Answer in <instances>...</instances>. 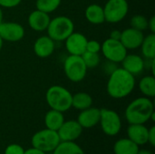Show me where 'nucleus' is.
I'll use <instances>...</instances> for the list:
<instances>
[{
  "instance_id": "393cba45",
  "label": "nucleus",
  "mask_w": 155,
  "mask_h": 154,
  "mask_svg": "<svg viewBox=\"0 0 155 154\" xmlns=\"http://www.w3.org/2000/svg\"><path fill=\"white\" fill-rule=\"evenodd\" d=\"M53 154H84L83 149L74 142H60Z\"/></svg>"
},
{
  "instance_id": "423d86ee",
  "label": "nucleus",
  "mask_w": 155,
  "mask_h": 154,
  "mask_svg": "<svg viewBox=\"0 0 155 154\" xmlns=\"http://www.w3.org/2000/svg\"><path fill=\"white\" fill-rule=\"evenodd\" d=\"M60 139L56 131L44 129L35 133L31 140L32 146L45 153L52 152L60 143Z\"/></svg>"
},
{
  "instance_id": "a878e982",
  "label": "nucleus",
  "mask_w": 155,
  "mask_h": 154,
  "mask_svg": "<svg viewBox=\"0 0 155 154\" xmlns=\"http://www.w3.org/2000/svg\"><path fill=\"white\" fill-rule=\"evenodd\" d=\"M62 0H36L35 7L37 10L50 14L54 12L61 5Z\"/></svg>"
},
{
  "instance_id": "b1692460",
  "label": "nucleus",
  "mask_w": 155,
  "mask_h": 154,
  "mask_svg": "<svg viewBox=\"0 0 155 154\" xmlns=\"http://www.w3.org/2000/svg\"><path fill=\"white\" fill-rule=\"evenodd\" d=\"M140 92L148 98H153L155 95V78L154 75L143 76L139 82Z\"/></svg>"
},
{
  "instance_id": "0eeeda50",
  "label": "nucleus",
  "mask_w": 155,
  "mask_h": 154,
  "mask_svg": "<svg viewBox=\"0 0 155 154\" xmlns=\"http://www.w3.org/2000/svg\"><path fill=\"white\" fill-rule=\"evenodd\" d=\"M129 12L127 0H108L104 6L105 22L116 24L123 21Z\"/></svg>"
},
{
  "instance_id": "4c0bfd02",
  "label": "nucleus",
  "mask_w": 155,
  "mask_h": 154,
  "mask_svg": "<svg viewBox=\"0 0 155 154\" xmlns=\"http://www.w3.org/2000/svg\"><path fill=\"white\" fill-rule=\"evenodd\" d=\"M3 19H4V12L2 7H0V25L3 23Z\"/></svg>"
},
{
  "instance_id": "ddd939ff",
  "label": "nucleus",
  "mask_w": 155,
  "mask_h": 154,
  "mask_svg": "<svg viewBox=\"0 0 155 154\" xmlns=\"http://www.w3.org/2000/svg\"><path fill=\"white\" fill-rule=\"evenodd\" d=\"M143 38V32L129 27L122 31L120 41L127 50H134L141 46Z\"/></svg>"
},
{
  "instance_id": "f8f14e48",
  "label": "nucleus",
  "mask_w": 155,
  "mask_h": 154,
  "mask_svg": "<svg viewBox=\"0 0 155 154\" xmlns=\"http://www.w3.org/2000/svg\"><path fill=\"white\" fill-rule=\"evenodd\" d=\"M83 133V128L77 121H64L57 131L61 142H74L77 140Z\"/></svg>"
},
{
  "instance_id": "a211bd4d",
  "label": "nucleus",
  "mask_w": 155,
  "mask_h": 154,
  "mask_svg": "<svg viewBox=\"0 0 155 154\" xmlns=\"http://www.w3.org/2000/svg\"><path fill=\"white\" fill-rule=\"evenodd\" d=\"M148 130L144 124H130L127 129L128 139L138 146L144 145L148 143Z\"/></svg>"
},
{
  "instance_id": "72a5a7b5",
  "label": "nucleus",
  "mask_w": 155,
  "mask_h": 154,
  "mask_svg": "<svg viewBox=\"0 0 155 154\" xmlns=\"http://www.w3.org/2000/svg\"><path fill=\"white\" fill-rule=\"evenodd\" d=\"M148 29L151 31V33L155 34V16H152L150 19H148Z\"/></svg>"
},
{
  "instance_id": "5701e85b",
  "label": "nucleus",
  "mask_w": 155,
  "mask_h": 154,
  "mask_svg": "<svg viewBox=\"0 0 155 154\" xmlns=\"http://www.w3.org/2000/svg\"><path fill=\"white\" fill-rule=\"evenodd\" d=\"M142 54L144 59H154L155 58V34H149L144 36L141 44Z\"/></svg>"
},
{
  "instance_id": "2eb2a0df",
  "label": "nucleus",
  "mask_w": 155,
  "mask_h": 154,
  "mask_svg": "<svg viewBox=\"0 0 155 154\" xmlns=\"http://www.w3.org/2000/svg\"><path fill=\"white\" fill-rule=\"evenodd\" d=\"M51 18L49 14L40 10H34L30 13L27 18V23L30 28L35 32H43L47 29Z\"/></svg>"
},
{
  "instance_id": "6ab92c4d",
  "label": "nucleus",
  "mask_w": 155,
  "mask_h": 154,
  "mask_svg": "<svg viewBox=\"0 0 155 154\" xmlns=\"http://www.w3.org/2000/svg\"><path fill=\"white\" fill-rule=\"evenodd\" d=\"M86 20L92 25H102L105 22L104 7L97 4L89 5L84 11Z\"/></svg>"
},
{
  "instance_id": "dca6fc26",
  "label": "nucleus",
  "mask_w": 155,
  "mask_h": 154,
  "mask_svg": "<svg viewBox=\"0 0 155 154\" xmlns=\"http://www.w3.org/2000/svg\"><path fill=\"white\" fill-rule=\"evenodd\" d=\"M54 41L48 35L39 36L34 44V52L40 58H46L53 54L55 49Z\"/></svg>"
},
{
  "instance_id": "f704fd0d",
  "label": "nucleus",
  "mask_w": 155,
  "mask_h": 154,
  "mask_svg": "<svg viewBox=\"0 0 155 154\" xmlns=\"http://www.w3.org/2000/svg\"><path fill=\"white\" fill-rule=\"evenodd\" d=\"M121 34H122V32L119 31V30H113V31L110 33L109 38H112V39H114V40H120V38H121Z\"/></svg>"
},
{
  "instance_id": "58836bf2",
  "label": "nucleus",
  "mask_w": 155,
  "mask_h": 154,
  "mask_svg": "<svg viewBox=\"0 0 155 154\" xmlns=\"http://www.w3.org/2000/svg\"><path fill=\"white\" fill-rule=\"evenodd\" d=\"M3 40H2V38L0 37V52H1V50H2V48H3Z\"/></svg>"
},
{
  "instance_id": "bb28decb",
  "label": "nucleus",
  "mask_w": 155,
  "mask_h": 154,
  "mask_svg": "<svg viewBox=\"0 0 155 154\" xmlns=\"http://www.w3.org/2000/svg\"><path fill=\"white\" fill-rule=\"evenodd\" d=\"M81 56L87 69H94L100 64L101 57L99 55V53H92V52L85 51Z\"/></svg>"
},
{
  "instance_id": "1a4fd4ad",
  "label": "nucleus",
  "mask_w": 155,
  "mask_h": 154,
  "mask_svg": "<svg viewBox=\"0 0 155 154\" xmlns=\"http://www.w3.org/2000/svg\"><path fill=\"white\" fill-rule=\"evenodd\" d=\"M127 49L120 40L107 38L101 44V52L107 61L118 64L121 63L127 54Z\"/></svg>"
},
{
  "instance_id": "c9c22d12",
  "label": "nucleus",
  "mask_w": 155,
  "mask_h": 154,
  "mask_svg": "<svg viewBox=\"0 0 155 154\" xmlns=\"http://www.w3.org/2000/svg\"><path fill=\"white\" fill-rule=\"evenodd\" d=\"M24 154H46L45 152H42V151H40V150H37V149H35V148H30V149H28V150H26V151H25V153Z\"/></svg>"
},
{
  "instance_id": "39448f33",
  "label": "nucleus",
  "mask_w": 155,
  "mask_h": 154,
  "mask_svg": "<svg viewBox=\"0 0 155 154\" xmlns=\"http://www.w3.org/2000/svg\"><path fill=\"white\" fill-rule=\"evenodd\" d=\"M87 67L80 55L69 54L64 62V72L65 76L73 83L83 81L87 74Z\"/></svg>"
},
{
  "instance_id": "e433bc0d",
  "label": "nucleus",
  "mask_w": 155,
  "mask_h": 154,
  "mask_svg": "<svg viewBox=\"0 0 155 154\" xmlns=\"http://www.w3.org/2000/svg\"><path fill=\"white\" fill-rule=\"evenodd\" d=\"M137 154H153L150 151H147V150H139Z\"/></svg>"
},
{
  "instance_id": "c756f323",
  "label": "nucleus",
  "mask_w": 155,
  "mask_h": 154,
  "mask_svg": "<svg viewBox=\"0 0 155 154\" xmlns=\"http://www.w3.org/2000/svg\"><path fill=\"white\" fill-rule=\"evenodd\" d=\"M86 51L92 53H99L101 51V44L96 40H88L86 44Z\"/></svg>"
},
{
  "instance_id": "2f4dec72",
  "label": "nucleus",
  "mask_w": 155,
  "mask_h": 154,
  "mask_svg": "<svg viewBox=\"0 0 155 154\" xmlns=\"http://www.w3.org/2000/svg\"><path fill=\"white\" fill-rule=\"evenodd\" d=\"M148 143L152 145L155 146V127L152 126L148 130Z\"/></svg>"
},
{
  "instance_id": "4468645a",
  "label": "nucleus",
  "mask_w": 155,
  "mask_h": 154,
  "mask_svg": "<svg viewBox=\"0 0 155 154\" xmlns=\"http://www.w3.org/2000/svg\"><path fill=\"white\" fill-rule=\"evenodd\" d=\"M101 115V109L89 107L87 109L82 110L77 117V122L82 126V128L90 129L94 127L99 123Z\"/></svg>"
},
{
  "instance_id": "c85d7f7f",
  "label": "nucleus",
  "mask_w": 155,
  "mask_h": 154,
  "mask_svg": "<svg viewBox=\"0 0 155 154\" xmlns=\"http://www.w3.org/2000/svg\"><path fill=\"white\" fill-rule=\"evenodd\" d=\"M25 150L22 146L18 144H10L8 145L5 150V154H24Z\"/></svg>"
},
{
  "instance_id": "6e6552de",
  "label": "nucleus",
  "mask_w": 155,
  "mask_h": 154,
  "mask_svg": "<svg viewBox=\"0 0 155 154\" xmlns=\"http://www.w3.org/2000/svg\"><path fill=\"white\" fill-rule=\"evenodd\" d=\"M99 123L102 131L108 136L117 135L122 128V122L119 114L110 109H101Z\"/></svg>"
},
{
  "instance_id": "20e7f679",
  "label": "nucleus",
  "mask_w": 155,
  "mask_h": 154,
  "mask_svg": "<svg viewBox=\"0 0 155 154\" xmlns=\"http://www.w3.org/2000/svg\"><path fill=\"white\" fill-rule=\"evenodd\" d=\"M74 30V24L65 15L55 16L50 20L47 26V35L54 42L64 41Z\"/></svg>"
},
{
  "instance_id": "9d476101",
  "label": "nucleus",
  "mask_w": 155,
  "mask_h": 154,
  "mask_svg": "<svg viewBox=\"0 0 155 154\" xmlns=\"http://www.w3.org/2000/svg\"><path fill=\"white\" fill-rule=\"evenodd\" d=\"M25 31L22 25L16 22H3L0 25V37L6 42H18L25 37Z\"/></svg>"
},
{
  "instance_id": "f03ea898",
  "label": "nucleus",
  "mask_w": 155,
  "mask_h": 154,
  "mask_svg": "<svg viewBox=\"0 0 155 154\" xmlns=\"http://www.w3.org/2000/svg\"><path fill=\"white\" fill-rule=\"evenodd\" d=\"M154 113V105L151 98L143 96L132 101L125 109V118L130 124H144L150 121Z\"/></svg>"
},
{
  "instance_id": "f257e3e1",
  "label": "nucleus",
  "mask_w": 155,
  "mask_h": 154,
  "mask_svg": "<svg viewBox=\"0 0 155 154\" xmlns=\"http://www.w3.org/2000/svg\"><path fill=\"white\" fill-rule=\"evenodd\" d=\"M136 81L134 75L123 67H117L109 74L106 91L110 97L114 99H123L132 93Z\"/></svg>"
},
{
  "instance_id": "473e14b6",
  "label": "nucleus",
  "mask_w": 155,
  "mask_h": 154,
  "mask_svg": "<svg viewBox=\"0 0 155 154\" xmlns=\"http://www.w3.org/2000/svg\"><path fill=\"white\" fill-rule=\"evenodd\" d=\"M116 66V64L115 63H113V62H110V61H107L106 62V64H105V66H104V71L108 74H112L117 67H115Z\"/></svg>"
},
{
  "instance_id": "9b49d317",
  "label": "nucleus",
  "mask_w": 155,
  "mask_h": 154,
  "mask_svg": "<svg viewBox=\"0 0 155 154\" xmlns=\"http://www.w3.org/2000/svg\"><path fill=\"white\" fill-rule=\"evenodd\" d=\"M87 41L88 40L84 34L74 31L64 40V46L69 54L81 56L86 51Z\"/></svg>"
},
{
  "instance_id": "f3484780",
  "label": "nucleus",
  "mask_w": 155,
  "mask_h": 154,
  "mask_svg": "<svg viewBox=\"0 0 155 154\" xmlns=\"http://www.w3.org/2000/svg\"><path fill=\"white\" fill-rule=\"evenodd\" d=\"M121 63L122 67L134 76L140 74L144 70V59L135 54H127Z\"/></svg>"
},
{
  "instance_id": "7ed1b4c3",
  "label": "nucleus",
  "mask_w": 155,
  "mask_h": 154,
  "mask_svg": "<svg viewBox=\"0 0 155 154\" xmlns=\"http://www.w3.org/2000/svg\"><path fill=\"white\" fill-rule=\"evenodd\" d=\"M72 96L73 94L65 87L53 85L47 89L45 100L51 109L64 113L72 107Z\"/></svg>"
},
{
  "instance_id": "cd10ccee",
  "label": "nucleus",
  "mask_w": 155,
  "mask_h": 154,
  "mask_svg": "<svg viewBox=\"0 0 155 154\" xmlns=\"http://www.w3.org/2000/svg\"><path fill=\"white\" fill-rule=\"evenodd\" d=\"M131 27L139 31H145L148 29V19L143 15H135L131 18Z\"/></svg>"
},
{
  "instance_id": "412c9836",
  "label": "nucleus",
  "mask_w": 155,
  "mask_h": 154,
  "mask_svg": "<svg viewBox=\"0 0 155 154\" xmlns=\"http://www.w3.org/2000/svg\"><path fill=\"white\" fill-rule=\"evenodd\" d=\"M139 146L130 139H120L114 145V154H137Z\"/></svg>"
},
{
  "instance_id": "4be33fe9",
  "label": "nucleus",
  "mask_w": 155,
  "mask_h": 154,
  "mask_svg": "<svg viewBox=\"0 0 155 154\" xmlns=\"http://www.w3.org/2000/svg\"><path fill=\"white\" fill-rule=\"evenodd\" d=\"M93 104V98L92 96L84 92H79L72 96V107L75 108L76 110L82 111L91 107Z\"/></svg>"
},
{
  "instance_id": "aec40b11",
  "label": "nucleus",
  "mask_w": 155,
  "mask_h": 154,
  "mask_svg": "<svg viewBox=\"0 0 155 154\" xmlns=\"http://www.w3.org/2000/svg\"><path fill=\"white\" fill-rule=\"evenodd\" d=\"M64 122V117L63 113L51 109L45 113V127L49 130L58 131L61 125Z\"/></svg>"
},
{
  "instance_id": "7c9ffc66",
  "label": "nucleus",
  "mask_w": 155,
  "mask_h": 154,
  "mask_svg": "<svg viewBox=\"0 0 155 154\" xmlns=\"http://www.w3.org/2000/svg\"><path fill=\"white\" fill-rule=\"evenodd\" d=\"M22 0H0V7L14 8L20 5Z\"/></svg>"
}]
</instances>
